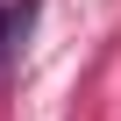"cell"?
<instances>
[{
	"label": "cell",
	"instance_id": "1",
	"mask_svg": "<svg viewBox=\"0 0 121 121\" xmlns=\"http://www.w3.org/2000/svg\"><path fill=\"white\" fill-rule=\"evenodd\" d=\"M29 29H36V0H14V7L0 14V57H7V64H22V43H29Z\"/></svg>",
	"mask_w": 121,
	"mask_h": 121
}]
</instances>
